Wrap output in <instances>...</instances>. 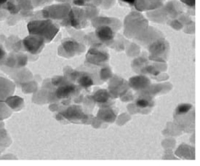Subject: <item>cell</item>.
Instances as JSON below:
<instances>
[{"instance_id": "cell-1", "label": "cell", "mask_w": 200, "mask_h": 166, "mask_svg": "<svg viewBox=\"0 0 200 166\" xmlns=\"http://www.w3.org/2000/svg\"><path fill=\"white\" fill-rule=\"evenodd\" d=\"M97 34L98 36L101 40L108 41L110 40V39L112 38L113 32L112 30L109 27L103 26V27L98 29V30L97 31Z\"/></svg>"}, {"instance_id": "cell-2", "label": "cell", "mask_w": 200, "mask_h": 166, "mask_svg": "<svg viewBox=\"0 0 200 166\" xmlns=\"http://www.w3.org/2000/svg\"><path fill=\"white\" fill-rule=\"evenodd\" d=\"M136 105L138 107L144 109V108H147L148 106H150V102L145 98H141L137 101Z\"/></svg>"}, {"instance_id": "cell-3", "label": "cell", "mask_w": 200, "mask_h": 166, "mask_svg": "<svg viewBox=\"0 0 200 166\" xmlns=\"http://www.w3.org/2000/svg\"><path fill=\"white\" fill-rule=\"evenodd\" d=\"M96 99H97V101H98V102H105V101H106L108 100V97H107V93H106L105 91H103V93H96Z\"/></svg>"}, {"instance_id": "cell-4", "label": "cell", "mask_w": 200, "mask_h": 166, "mask_svg": "<svg viewBox=\"0 0 200 166\" xmlns=\"http://www.w3.org/2000/svg\"><path fill=\"white\" fill-rule=\"evenodd\" d=\"M124 1H126V2H130V3H131V2H132L134 1V0H124Z\"/></svg>"}]
</instances>
